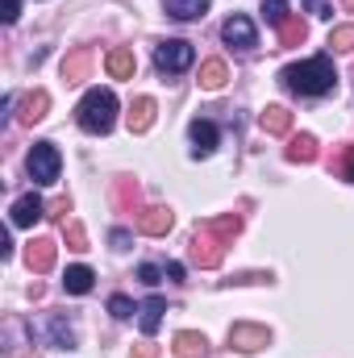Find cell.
<instances>
[{"mask_svg": "<svg viewBox=\"0 0 354 358\" xmlns=\"http://www.w3.org/2000/svg\"><path fill=\"white\" fill-rule=\"evenodd\" d=\"M238 229H242V217H238V213H221V217H213V221H200L196 234H192V242H187V259L204 271L221 267L225 246L234 242Z\"/></svg>", "mask_w": 354, "mask_h": 358, "instance_id": "obj_1", "label": "cell"}, {"mask_svg": "<svg viewBox=\"0 0 354 358\" xmlns=\"http://www.w3.org/2000/svg\"><path fill=\"white\" fill-rule=\"evenodd\" d=\"M279 80H283V88L296 92V96H325V92H334V84H338V71H334L330 55H317V59H304V63L283 67Z\"/></svg>", "mask_w": 354, "mask_h": 358, "instance_id": "obj_2", "label": "cell"}, {"mask_svg": "<svg viewBox=\"0 0 354 358\" xmlns=\"http://www.w3.org/2000/svg\"><path fill=\"white\" fill-rule=\"evenodd\" d=\"M76 121H80L84 134H108L113 121H117V96H113V88H92L80 100V108H76Z\"/></svg>", "mask_w": 354, "mask_h": 358, "instance_id": "obj_3", "label": "cell"}, {"mask_svg": "<svg viewBox=\"0 0 354 358\" xmlns=\"http://www.w3.org/2000/svg\"><path fill=\"white\" fill-rule=\"evenodd\" d=\"M196 63V50H192V42H183V38H167L159 50H155V67L163 71V76H179V71H187Z\"/></svg>", "mask_w": 354, "mask_h": 358, "instance_id": "obj_4", "label": "cell"}, {"mask_svg": "<svg viewBox=\"0 0 354 358\" xmlns=\"http://www.w3.org/2000/svg\"><path fill=\"white\" fill-rule=\"evenodd\" d=\"M59 167H63V159H59V150L50 142H38L29 150V176H34V183H55Z\"/></svg>", "mask_w": 354, "mask_h": 358, "instance_id": "obj_5", "label": "cell"}, {"mask_svg": "<svg viewBox=\"0 0 354 358\" xmlns=\"http://www.w3.org/2000/svg\"><path fill=\"white\" fill-rule=\"evenodd\" d=\"M221 38H225L229 46H238V50H255V46H259L255 21H250V17H242V13H234V17L221 25Z\"/></svg>", "mask_w": 354, "mask_h": 358, "instance_id": "obj_6", "label": "cell"}, {"mask_svg": "<svg viewBox=\"0 0 354 358\" xmlns=\"http://www.w3.org/2000/svg\"><path fill=\"white\" fill-rule=\"evenodd\" d=\"M267 342H271V334H267L263 325H246V321H242V325H234V329H229V346H234V350H242V355L263 350Z\"/></svg>", "mask_w": 354, "mask_h": 358, "instance_id": "obj_7", "label": "cell"}, {"mask_svg": "<svg viewBox=\"0 0 354 358\" xmlns=\"http://www.w3.org/2000/svg\"><path fill=\"white\" fill-rule=\"evenodd\" d=\"M55 259H59V246L50 238H34L25 246V267L34 271V275H46V271L55 267Z\"/></svg>", "mask_w": 354, "mask_h": 358, "instance_id": "obj_8", "label": "cell"}, {"mask_svg": "<svg viewBox=\"0 0 354 358\" xmlns=\"http://www.w3.org/2000/svg\"><path fill=\"white\" fill-rule=\"evenodd\" d=\"M171 225H176V213H171V208H163V204H155V208H142V213H138V229H142L146 238H163V234H171Z\"/></svg>", "mask_w": 354, "mask_h": 358, "instance_id": "obj_9", "label": "cell"}, {"mask_svg": "<svg viewBox=\"0 0 354 358\" xmlns=\"http://www.w3.org/2000/svg\"><path fill=\"white\" fill-rule=\"evenodd\" d=\"M187 138H192V155H196V159H208V155L217 150V125H213V121H200V117H196V121L187 125Z\"/></svg>", "mask_w": 354, "mask_h": 358, "instance_id": "obj_10", "label": "cell"}, {"mask_svg": "<svg viewBox=\"0 0 354 358\" xmlns=\"http://www.w3.org/2000/svg\"><path fill=\"white\" fill-rule=\"evenodd\" d=\"M42 213H46V204H42V196H21V200H13V213H8V221L17 225V229H25V225H34V221H42Z\"/></svg>", "mask_w": 354, "mask_h": 358, "instance_id": "obj_11", "label": "cell"}, {"mask_svg": "<svg viewBox=\"0 0 354 358\" xmlns=\"http://www.w3.org/2000/svg\"><path fill=\"white\" fill-rule=\"evenodd\" d=\"M88 76H92V50L88 46H76V50L63 59V80H67V84H84Z\"/></svg>", "mask_w": 354, "mask_h": 358, "instance_id": "obj_12", "label": "cell"}, {"mask_svg": "<svg viewBox=\"0 0 354 358\" xmlns=\"http://www.w3.org/2000/svg\"><path fill=\"white\" fill-rule=\"evenodd\" d=\"M46 108H50V96H46L42 88L25 92V96H21V113H17V121H21V125H38V121L46 117Z\"/></svg>", "mask_w": 354, "mask_h": 358, "instance_id": "obj_13", "label": "cell"}, {"mask_svg": "<svg viewBox=\"0 0 354 358\" xmlns=\"http://www.w3.org/2000/svg\"><path fill=\"white\" fill-rule=\"evenodd\" d=\"M171 350H176V358H208V338H204V334L183 329V334H176Z\"/></svg>", "mask_w": 354, "mask_h": 358, "instance_id": "obj_14", "label": "cell"}, {"mask_svg": "<svg viewBox=\"0 0 354 358\" xmlns=\"http://www.w3.org/2000/svg\"><path fill=\"white\" fill-rule=\"evenodd\" d=\"M104 67H108V76H113V80H134V71H138V59H134V50L117 46V50H108Z\"/></svg>", "mask_w": 354, "mask_h": 358, "instance_id": "obj_15", "label": "cell"}, {"mask_svg": "<svg viewBox=\"0 0 354 358\" xmlns=\"http://www.w3.org/2000/svg\"><path fill=\"white\" fill-rule=\"evenodd\" d=\"M163 313H167L163 296H150V300L138 308V325H142V334H146V338H155V334H159V325H163Z\"/></svg>", "mask_w": 354, "mask_h": 358, "instance_id": "obj_16", "label": "cell"}, {"mask_svg": "<svg viewBox=\"0 0 354 358\" xmlns=\"http://www.w3.org/2000/svg\"><path fill=\"white\" fill-rule=\"evenodd\" d=\"M155 125V100L150 96H138L134 108H129V134H146Z\"/></svg>", "mask_w": 354, "mask_h": 358, "instance_id": "obj_17", "label": "cell"}, {"mask_svg": "<svg viewBox=\"0 0 354 358\" xmlns=\"http://www.w3.org/2000/svg\"><path fill=\"white\" fill-rule=\"evenodd\" d=\"M225 84H229V67H225L221 59H208V63H200V88L221 92Z\"/></svg>", "mask_w": 354, "mask_h": 358, "instance_id": "obj_18", "label": "cell"}, {"mask_svg": "<svg viewBox=\"0 0 354 358\" xmlns=\"http://www.w3.org/2000/svg\"><path fill=\"white\" fill-rule=\"evenodd\" d=\"M259 125H263L267 134H288L292 129V113L283 104H267L263 113H259Z\"/></svg>", "mask_w": 354, "mask_h": 358, "instance_id": "obj_19", "label": "cell"}, {"mask_svg": "<svg viewBox=\"0 0 354 358\" xmlns=\"http://www.w3.org/2000/svg\"><path fill=\"white\" fill-rule=\"evenodd\" d=\"M92 279H96V275H92V267H84V263H80V267H67V275H63V287H67L71 296H88V292H92Z\"/></svg>", "mask_w": 354, "mask_h": 358, "instance_id": "obj_20", "label": "cell"}, {"mask_svg": "<svg viewBox=\"0 0 354 358\" xmlns=\"http://www.w3.org/2000/svg\"><path fill=\"white\" fill-rule=\"evenodd\" d=\"M317 159V138L313 134H300L288 142V163H313Z\"/></svg>", "mask_w": 354, "mask_h": 358, "instance_id": "obj_21", "label": "cell"}, {"mask_svg": "<svg viewBox=\"0 0 354 358\" xmlns=\"http://www.w3.org/2000/svg\"><path fill=\"white\" fill-rule=\"evenodd\" d=\"M134 204H138V183L134 179H117L113 183V208L117 213H134Z\"/></svg>", "mask_w": 354, "mask_h": 358, "instance_id": "obj_22", "label": "cell"}, {"mask_svg": "<svg viewBox=\"0 0 354 358\" xmlns=\"http://www.w3.org/2000/svg\"><path fill=\"white\" fill-rule=\"evenodd\" d=\"M204 8H208V0H167V13L179 21H196V17H204Z\"/></svg>", "mask_w": 354, "mask_h": 358, "instance_id": "obj_23", "label": "cell"}, {"mask_svg": "<svg viewBox=\"0 0 354 358\" xmlns=\"http://www.w3.org/2000/svg\"><path fill=\"white\" fill-rule=\"evenodd\" d=\"M309 38V29H304V21H296V17H288L283 25H279V46H300Z\"/></svg>", "mask_w": 354, "mask_h": 358, "instance_id": "obj_24", "label": "cell"}, {"mask_svg": "<svg viewBox=\"0 0 354 358\" xmlns=\"http://www.w3.org/2000/svg\"><path fill=\"white\" fill-rule=\"evenodd\" d=\"M46 334H50V338H55V346H63V350H71V346H76V334H71V325H67L63 317H55V321L46 325Z\"/></svg>", "mask_w": 354, "mask_h": 358, "instance_id": "obj_25", "label": "cell"}, {"mask_svg": "<svg viewBox=\"0 0 354 358\" xmlns=\"http://www.w3.org/2000/svg\"><path fill=\"white\" fill-rule=\"evenodd\" d=\"M263 21L279 29V25L288 21V0H263Z\"/></svg>", "mask_w": 354, "mask_h": 358, "instance_id": "obj_26", "label": "cell"}, {"mask_svg": "<svg viewBox=\"0 0 354 358\" xmlns=\"http://www.w3.org/2000/svg\"><path fill=\"white\" fill-rule=\"evenodd\" d=\"M63 238H67L71 250H88V234H84L80 221H63Z\"/></svg>", "mask_w": 354, "mask_h": 358, "instance_id": "obj_27", "label": "cell"}, {"mask_svg": "<svg viewBox=\"0 0 354 358\" xmlns=\"http://www.w3.org/2000/svg\"><path fill=\"white\" fill-rule=\"evenodd\" d=\"M330 46L334 50H354V25H334V34H330Z\"/></svg>", "mask_w": 354, "mask_h": 358, "instance_id": "obj_28", "label": "cell"}, {"mask_svg": "<svg viewBox=\"0 0 354 358\" xmlns=\"http://www.w3.org/2000/svg\"><path fill=\"white\" fill-rule=\"evenodd\" d=\"M108 313H113V317H121V321H129L138 308H134V300H129V296H113V300H108Z\"/></svg>", "mask_w": 354, "mask_h": 358, "instance_id": "obj_29", "label": "cell"}, {"mask_svg": "<svg viewBox=\"0 0 354 358\" xmlns=\"http://www.w3.org/2000/svg\"><path fill=\"white\" fill-rule=\"evenodd\" d=\"M138 279H142V283H150V287H155V283H159V279H163V267H155V263H146V267L138 271Z\"/></svg>", "mask_w": 354, "mask_h": 358, "instance_id": "obj_30", "label": "cell"}, {"mask_svg": "<svg viewBox=\"0 0 354 358\" xmlns=\"http://www.w3.org/2000/svg\"><path fill=\"white\" fill-rule=\"evenodd\" d=\"M304 4H309L313 17H334V4H330V0H304Z\"/></svg>", "mask_w": 354, "mask_h": 358, "instance_id": "obj_31", "label": "cell"}, {"mask_svg": "<svg viewBox=\"0 0 354 358\" xmlns=\"http://www.w3.org/2000/svg\"><path fill=\"white\" fill-rule=\"evenodd\" d=\"M134 358H159V346H155V342L146 338V342H142V346L134 350Z\"/></svg>", "mask_w": 354, "mask_h": 358, "instance_id": "obj_32", "label": "cell"}, {"mask_svg": "<svg viewBox=\"0 0 354 358\" xmlns=\"http://www.w3.org/2000/svg\"><path fill=\"white\" fill-rule=\"evenodd\" d=\"M17 13H21V0H4V21H8V25L17 21Z\"/></svg>", "mask_w": 354, "mask_h": 358, "instance_id": "obj_33", "label": "cell"}, {"mask_svg": "<svg viewBox=\"0 0 354 358\" xmlns=\"http://www.w3.org/2000/svg\"><path fill=\"white\" fill-rule=\"evenodd\" d=\"M113 246L125 250V246H129V234H125V229H113Z\"/></svg>", "mask_w": 354, "mask_h": 358, "instance_id": "obj_34", "label": "cell"}, {"mask_svg": "<svg viewBox=\"0 0 354 358\" xmlns=\"http://www.w3.org/2000/svg\"><path fill=\"white\" fill-rule=\"evenodd\" d=\"M167 275H171V279L179 283V279H183V267H179V263H167Z\"/></svg>", "mask_w": 354, "mask_h": 358, "instance_id": "obj_35", "label": "cell"}, {"mask_svg": "<svg viewBox=\"0 0 354 358\" xmlns=\"http://www.w3.org/2000/svg\"><path fill=\"white\" fill-rule=\"evenodd\" d=\"M346 179H354V146L346 150Z\"/></svg>", "mask_w": 354, "mask_h": 358, "instance_id": "obj_36", "label": "cell"}, {"mask_svg": "<svg viewBox=\"0 0 354 358\" xmlns=\"http://www.w3.org/2000/svg\"><path fill=\"white\" fill-rule=\"evenodd\" d=\"M342 4H346V8H351V13H354V0H342Z\"/></svg>", "mask_w": 354, "mask_h": 358, "instance_id": "obj_37", "label": "cell"}]
</instances>
